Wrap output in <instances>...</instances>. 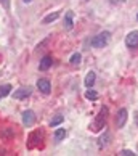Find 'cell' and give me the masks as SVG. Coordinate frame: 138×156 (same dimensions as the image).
Listing matches in <instances>:
<instances>
[{
    "mask_svg": "<svg viewBox=\"0 0 138 156\" xmlns=\"http://www.w3.org/2000/svg\"><path fill=\"white\" fill-rule=\"evenodd\" d=\"M106 121H108V108L103 106L101 111H100V114H98V116H96V119H95V122L90 126V129L93 130V132H100L103 127L106 126Z\"/></svg>",
    "mask_w": 138,
    "mask_h": 156,
    "instance_id": "6da1fadb",
    "label": "cell"
},
{
    "mask_svg": "<svg viewBox=\"0 0 138 156\" xmlns=\"http://www.w3.org/2000/svg\"><path fill=\"white\" fill-rule=\"evenodd\" d=\"M109 37H111V32L109 31H103L100 32L98 36H95V37H91V47H95V48H103V47H106L108 42H109Z\"/></svg>",
    "mask_w": 138,
    "mask_h": 156,
    "instance_id": "7a4b0ae2",
    "label": "cell"
},
{
    "mask_svg": "<svg viewBox=\"0 0 138 156\" xmlns=\"http://www.w3.org/2000/svg\"><path fill=\"white\" fill-rule=\"evenodd\" d=\"M127 119H129V111L125 108L122 109H119V113H117V116H116V126H117V129H122V127L125 126V122H127Z\"/></svg>",
    "mask_w": 138,
    "mask_h": 156,
    "instance_id": "3957f363",
    "label": "cell"
},
{
    "mask_svg": "<svg viewBox=\"0 0 138 156\" xmlns=\"http://www.w3.org/2000/svg\"><path fill=\"white\" fill-rule=\"evenodd\" d=\"M125 45L129 48H136L138 47V31H132L125 37Z\"/></svg>",
    "mask_w": 138,
    "mask_h": 156,
    "instance_id": "277c9868",
    "label": "cell"
},
{
    "mask_svg": "<svg viewBox=\"0 0 138 156\" xmlns=\"http://www.w3.org/2000/svg\"><path fill=\"white\" fill-rule=\"evenodd\" d=\"M32 94V87H21L18 90H15L13 92V98H16V100H22V98H27V97H31Z\"/></svg>",
    "mask_w": 138,
    "mask_h": 156,
    "instance_id": "5b68a950",
    "label": "cell"
},
{
    "mask_svg": "<svg viewBox=\"0 0 138 156\" xmlns=\"http://www.w3.org/2000/svg\"><path fill=\"white\" fill-rule=\"evenodd\" d=\"M34 122H36V114H34V111L32 109H26L22 113V124L26 127H31V126H34Z\"/></svg>",
    "mask_w": 138,
    "mask_h": 156,
    "instance_id": "8992f818",
    "label": "cell"
},
{
    "mask_svg": "<svg viewBox=\"0 0 138 156\" xmlns=\"http://www.w3.org/2000/svg\"><path fill=\"white\" fill-rule=\"evenodd\" d=\"M37 89L42 92L43 95H48L50 92H51V84H50V80H47V79H39V80H37Z\"/></svg>",
    "mask_w": 138,
    "mask_h": 156,
    "instance_id": "52a82bcc",
    "label": "cell"
},
{
    "mask_svg": "<svg viewBox=\"0 0 138 156\" xmlns=\"http://www.w3.org/2000/svg\"><path fill=\"white\" fill-rule=\"evenodd\" d=\"M51 65H53V60H51V56H43V58L40 60L39 69H40V71H47V69L51 68Z\"/></svg>",
    "mask_w": 138,
    "mask_h": 156,
    "instance_id": "ba28073f",
    "label": "cell"
},
{
    "mask_svg": "<svg viewBox=\"0 0 138 156\" xmlns=\"http://www.w3.org/2000/svg\"><path fill=\"white\" fill-rule=\"evenodd\" d=\"M72 27H74L72 11H66V16H64V29H66V31H71Z\"/></svg>",
    "mask_w": 138,
    "mask_h": 156,
    "instance_id": "9c48e42d",
    "label": "cell"
},
{
    "mask_svg": "<svg viewBox=\"0 0 138 156\" xmlns=\"http://www.w3.org/2000/svg\"><path fill=\"white\" fill-rule=\"evenodd\" d=\"M95 80H96V74L93 71H88L87 73V76H85V87H93V84H95Z\"/></svg>",
    "mask_w": 138,
    "mask_h": 156,
    "instance_id": "30bf717a",
    "label": "cell"
},
{
    "mask_svg": "<svg viewBox=\"0 0 138 156\" xmlns=\"http://www.w3.org/2000/svg\"><path fill=\"white\" fill-rule=\"evenodd\" d=\"M58 18H60V11H55V13H50V15L45 16L42 23H43V24H48V23H53V21H56Z\"/></svg>",
    "mask_w": 138,
    "mask_h": 156,
    "instance_id": "8fae6325",
    "label": "cell"
},
{
    "mask_svg": "<svg viewBox=\"0 0 138 156\" xmlns=\"http://www.w3.org/2000/svg\"><path fill=\"white\" fill-rule=\"evenodd\" d=\"M0 137L2 138H11V137H15V130L11 129V127H5V129L0 130Z\"/></svg>",
    "mask_w": 138,
    "mask_h": 156,
    "instance_id": "7c38bea8",
    "label": "cell"
},
{
    "mask_svg": "<svg viewBox=\"0 0 138 156\" xmlns=\"http://www.w3.org/2000/svg\"><path fill=\"white\" fill-rule=\"evenodd\" d=\"M11 94V85L10 84H5V85H0V98L7 97Z\"/></svg>",
    "mask_w": 138,
    "mask_h": 156,
    "instance_id": "4fadbf2b",
    "label": "cell"
},
{
    "mask_svg": "<svg viewBox=\"0 0 138 156\" xmlns=\"http://www.w3.org/2000/svg\"><path fill=\"white\" fill-rule=\"evenodd\" d=\"M109 138H111V134H109V132H106L105 135H101V138H100V148L109 145Z\"/></svg>",
    "mask_w": 138,
    "mask_h": 156,
    "instance_id": "5bb4252c",
    "label": "cell"
},
{
    "mask_svg": "<svg viewBox=\"0 0 138 156\" xmlns=\"http://www.w3.org/2000/svg\"><path fill=\"white\" fill-rule=\"evenodd\" d=\"M64 137H66V129H58V130H55V140H56V142H61Z\"/></svg>",
    "mask_w": 138,
    "mask_h": 156,
    "instance_id": "9a60e30c",
    "label": "cell"
},
{
    "mask_svg": "<svg viewBox=\"0 0 138 156\" xmlns=\"http://www.w3.org/2000/svg\"><path fill=\"white\" fill-rule=\"evenodd\" d=\"M63 121H64V118L61 116V114H58V116H55L53 119L50 121V127H56V126H60Z\"/></svg>",
    "mask_w": 138,
    "mask_h": 156,
    "instance_id": "2e32d148",
    "label": "cell"
},
{
    "mask_svg": "<svg viewBox=\"0 0 138 156\" xmlns=\"http://www.w3.org/2000/svg\"><path fill=\"white\" fill-rule=\"evenodd\" d=\"M80 60H82L80 53H74V55L71 56V60H69V63H71L72 66H77V65H80Z\"/></svg>",
    "mask_w": 138,
    "mask_h": 156,
    "instance_id": "e0dca14e",
    "label": "cell"
},
{
    "mask_svg": "<svg viewBox=\"0 0 138 156\" xmlns=\"http://www.w3.org/2000/svg\"><path fill=\"white\" fill-rule=\"evenodd\" d=\"M85 98H88V100H96V98H98V92L87 90V92H85Z\"/></svg>",
    "mask_w": 138,
    "mask_h": 156,
    "instance_id": "ac0fdd59",
    "label": "cell"
},
{
    "mask_svg": "<svg viewBox=\"0 0 138 156\" xmlns=\"http://www.w3.org/2000/svg\"><path fill=\"white\" fill-rule=\"evenodd\" d=\"M119 154H120V156H135V153L132 151V150H122Z\"/></svg>",
    "mask_w": 138,
    "mask_h": 156,
    "instance_id": "d6986e66",
    "label": "cell"
},
{
    "mask_svg": "<svg viewBox=\"0 0 138 156\" xmlns=\"http://www.w3.org/2000/svg\"><path fill=\"white\" fill-rule=\"evenodd\" d=\"M0 3H2V5H3V7L7 8V10L10 8V0H0Z\"/></svg>",
    "mask_w": 138,
    "mask_h": 156,
    "instance_id": "ffe728a7",
    "label": "cell"
},
{
    "mask_svg": "<svg viewBox=\"0 0 138 156\" xmlns=\"http://www.w3.org/2000/svg\"><path fill=\"white\" fill-rule=\"evenodd\" d=\"M135 122H136V126H138V113H135Z\"/></svg>",
    "mask_w": 138,
    "mask_h": 156,
    "instance_id": "44dd1931",
    "label": "cell"
},
{
    "mask_svg": "<svg viewBox=\"0 0 138 156\" xmlns=\"http://www.w3.org/2000/svg\"><path fill=\"white\" fill-rule=\"evenodd\" d=\"M22 2H24V3H31L32 0H22Z\"/></svg>",
    "mask_w": 138,
    "mask_h": 156,
    "instance_id": "7402d4cb",
    "label": "cell"
},
{
    "mask_svg": "<svg viewBox=\"0 0 138 156\" xmlns=\"http://www.w3.org/2000/svg\"><path fill=\"white\" fill-rule=\"evenodd\" d=\"M136 20H138V15H136Z\"/></svg>",
    "mask_w": 138,
    "mask_h": 156,
    "instance_id": "603a6c76",
    "label": "cell"
}]
</instances>
